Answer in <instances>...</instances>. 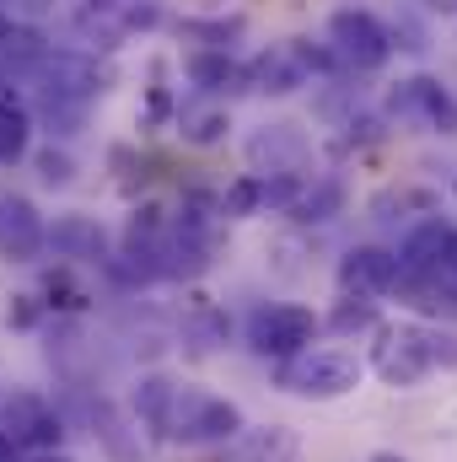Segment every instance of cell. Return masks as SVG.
Masks as SVG:
<instances>
[{
    "label": "cell",
    "instance_id": "obj_1",
    "mask_svg": "<svg viewBox=\"0 0 457 462\" xmlns=\"http://www.w3.org/2000/svg\"><path fill=\"white\" fill-rule=\"evenodd\" d=\"M340 60L329 54V43H307V38H285V43H269L247 60V92H264V97H291L302 92L307 81L318 76H334Z\"/></svg>",
    "mask_w": 457,
    "mask_h": 462
},
{
    "label": "cell",
    "instance_id": "obj_2",
    "mask_svg": "<svg viewBox=\"0 0 457 462\" xmlns=\"http://www.w3.org/2000/svg\"><path fill=\"white\" fill-rule=\"evenodd\" d=\"M247 430V420H242V409L221 398V393H210V387H178V398H173V420H167V441H178V447H227Z\"/></svg>",
    "mask_w": 457,
    "mask_h": 462
},
{
    "label": "cell",
    "instance_id": "obj_3",
    "mask_svg": "<svg viewBox=\"0 0 457 462\" xmlns=\"http://www.w3.org/2000/svg\"><path fill=\"white\" fill-rule=\"evenodd\" d=\"M360 376H366V360H355L350 349H302L291 360H275V382L312 403H334L344 393H355Z\"/></svg>",
    "mask_w": 457,
    "mask_h": 462
},
{
    "label": "cell",
    "instance_id": "obj_4",
    "mask_svg": "<svg viewBox=\"0 0 457 462\" xmlns=\"http://www.w3.org/2000/svg\"><path fill=\"white\" fill-rule=\"evenodd\" d=\"M38 87L43 103H76V108H92L108 87H114V70L92 54V49H49L43 65L27 76Z\"/></svg>",
    "mask_w": 457,
    "mask_h": 462
},
{
    "label": "cell",
    "instance_id": "obj_5",
    "mask_svg": "<svg viewBox=\"0 0 457 462\" xmlns=\"http://www.w3.org/2000/svg\"><path fill=\"white\" fill-rule=\"evenodd\" d=\"M0 436L22 452V457H38V452H65V409L38 393V387H16L5 403H0Z\"/></svg>",
    "mask_w": 457,
    "mask_h": 462
},
{
    "label": "cell",
    "instance_id": "obj_6",
    "mask_svg": "<svg viewBox=\"0 0 457 462\" xmlns=\"http://www.w3.org/2000/svg\"><path fill=\"white\" fill-rule=\"evenodd\" d=\"M318 334H323V323L302 301H264L247 312V349L264 360H291V355L312 349Z\"/></svg>",
    "mask_w": 457,
    "mask_h": 462
},
{
    "label": "cell",
    "instance_id": "obj_7",
    "mask_svg": "<svg viewBox=\"0 0 457 462\" xmlns=\"http://www.w3.org/2000/svg\"><path fill=\"white\" fill-rule=\"evenodd\" d=\"M371 371L387 387H420L436 365H431V345H425V323H377L371 328Z\"/></svg>",
    "mask_w": 457,
    "mask_h": 462
},
{
    "label": "cell",
    "instance_id": "obj_8",
    "mask_svg": "<svg viewBox=\"0 0 457 462\" xmlns=\"http://www.w3.org/2000/svg\"><path fill=\"white\" fill-rule=\"evenodd\" d=\"M329 54L340 60V70L371 76V70H382L393 60V27H382L360 5H340L329 16Z\"/></svg>",
    "mask_w": 457,
    "mask_h": 462
},
{
    "label": "cell",
    "instance_id": "obj_9",
    "mask_svg": "<svg viewBox=\"0 0 457 462\" xmlns=\"http://www.w3.org/2000/svg\"><path fill=\"white\" fill-rule=\"evenodd\" d=\"M387 118L398 124H425L431 134H457V97L442 76H404L387 92Z\"/></svg>",
    "mask_w": 457,
    "mask_h": 462
},
{
    "label": "cell",
    "instance_id": "obj_10",
    "mask_svg": "<svg viewBox=\"0 0 457 462\" xmlns=\"http://www.w3.org/2000/svg\"><path fill=\"white\" fill-rule=\"evenodd\" d=\"M70 27L92 43V49H118L129 32L151 27V11L135 0H76L70 5Z\"/></svg>",
    "mask_w": 457,
    "mask_h": 462
},
{
    "label": "cell",
    "instance_id": "obj_11",
    "mask_svg": "<svg viewBox=\"0 0 457 462\" xmlns=\"http://www.w3.org/2000/svg\"><path fill=\"white\" fill-rule=\"evenodd\" d=\"M43 216L27 194L16 189H0V258L5 263H38L49 247H43Z\"/></svg>",
    "mask_w": 457,
    "mask_h": 462
},
{
    "label": "cell",
    "instance_id": "obj_12",
    "mask_svg": "<svg viewBox=\"0 0 457 462\" xmlns=\"http://www.w3.org/2000/svg\"><path fill=\"white\" fill-rule=\"evenodd\" d=\"M340 291L344 296H371V301H382V296H393V285H398V253H387V247H350L340 258Z\"/></svg>",
    "mask_w": 457,
    "mask_h": 462
},
{
    "label": "cell",
    "instance_id": "obj_13",
    "mask_svg": "<svg viewBox=\"0 0 457 462\" xmlns=\"http://www.w3.org/2000/svg\"><path fill=\"white\" fill-rule=\"evenodd\" d=\"M43 247H49L54 258H65V263H98V269L114 258L108 231L98 226L92 216H54V221L43 226Z\"/></svg>",
    "mask_w": 457,
    "mask_h": 462
},
{
    "label": "cell",
    "instance_id": "obj_14",
    "mask_svg": "<svg viewBox=\"0 0 457 462\" xmlns=\"http://www.w3.org/2000/svg\"><path fill=\"white\" fill-rule=\"evenodd\" d=\"M70 398L81 403V425H87V436H92V441H103V452H108V457H114V462H140V430H129V420L118 414L108 398H98V403H92V398H87V387H76Z\"/></svg>",
    "mask_w": 457,
    "mask_h": 462
},
{
    "label": "cell",
    "instance_id": "obj_15",
    "mask_svg": "<svg viewBox=\"0 0 457 462\" xmlns=\"http://www.w3.org/2000/svg\"><path fill=\"white\" fill-rule=\"evenodd\" d=\"M307 156H312V145H307V134H302L296 124H264V129L247 140L253 172H302Z\"/></svg>",
    "mask_w": 457,
    "mask_h": 462
},
{
    "label": "cell",
    "instance_id": "obj_16",
    "mask_svg": "<svg viewBox=\"0 0 457 462\" xmlns=\"http://www.w3.org/2000/svg\"><path fill=\"white\" fill-rule=\"evenodd\" d=\"M173 398H178V382L162 376V371H145L129 393V425L145 430L151 441H167V420H173Z\"/></svg>",
    "mask_w": 457,
    "mask_h": 462
},
{
    "label": "cell",
    "instance_id": "obj_17",
    "mask_svg": "<svg viewBox=\"0 0 457 462\" xmlns=\"http://www.w3.org/2000/svg\"><path fill=\"white\" fill-rule=\"evenodd\" d=\"M183 76H189L194 92H205V97L247 92V65L231 60V49H194V54L183 60Z\"/></svg>",
    "mask_w": 457,
    "mask_h": 462
},
{
    "label": "cell",
    "instance_id": "obj_18",
    "mask_svg": "<svg viewBox=\"0 0 457 462\" xmlns=\"http://www.w3.org/2000/svg\"><path fill=\"white\" fill-rule=\"evenodd\" d=\"M33 108H27V97L16 92V87H0V167H16V162H27V151H33Z\"/></svg>",
    "mask_w": 457,
    "mask_h": 462
},
{
    "label": "cell",
    "instance_id": "obj_19",
    "mask_svg": "<svg viewBox=\"0 0 457 462\" xmlns=\"http://www.w3.org/2000/svg\"><path fill=\"white\" fill-rule=\"evenodd\" d=\"M38 301H43L49 318H81L98 296H92V285L76 280L70 263H54V269H43V280H38Z\"/></svg>",
    "mask_w": 457,
    "mask_h": 462
},
{
    "label": "cell",
    "instance_id": "obj_20",
    "mask_svg": "<svg viewBox=\"0 0 457 462\" xmlns=\"http://www.w3.org/2000/svg\"><path fill=\"white\" fill-rule=\"evenodd\" d=\"M452 231L457 226H447V221H420V226L398 242V274H431V269L447 258Z\"/></svg>",
    "mask_w": 457,
    "mask_h": 462
},
{
    "label": "cell",
    "instance_id": "obj_21",
    "mask_svg": "<svg viewBox=\"0 0 457 462\" xmlns=\"http://www.w3.org/2000/svg\"><path fill=\"white\" fill-rule=\"evenodd\" d=\"M227 462H302V436L285 425H264V430H242Z\"/></svg>",
    "mask_w": 457,
    "mask_h": 462
},
{
    "label": "cell",
    "instance_id": "obj_22",
    "mask_svg": "<svg viewBox=\"0 0 457 462\" xmlns=\"http://www.w3.org/2000/svg\"><path fill=\"white\" fill-rule=\"evenodd\" d=\"M49 49H54V43H49L33 22H16L11 38H5V49H0V81H27V76L43 65Z\"/></svg>",
    "mask_w": 457,
    "mask_h": 462
},
{
    "label": "cell",
    "instance_id": "obj_23",
    "mask_svg": "<svg viewBox=\"0 0 457 462\" xmlns=\"http://www.w3.org/2000/svg\"><path fill=\"white\" fill-rule=\"evenodd\" d=\"M344 210V189H340V178H312V183H302V194L291 199V221L296 226H323V221H334Z\"/></svg>",
    "mask_w": 457,
    "mask_h": 462
},
{
    "label": "cell",
    "instance_id": "obj_24",
    "mask_svg": "<svg viewBox=\"0 0 457 462\" xmlns=\"http://www.w3.org/2000/svg\"><path fill=\"white\" fill-rule=\"evenodd\" d=\"M227 334H231L227 312H221L210 296L189 291V301H183V339L194 349H216V345H227Z\"/></svg>",
    "mask_w": 457,
    "mask_h": 462
},
{
    "label": "cell",
    "instance_id": "obj_25",
    "mask_svg": "<svg viewBox=\"0 0 457 462\" xmlns=\"http://www.w3.org/2000/svg\"><path fill=\"white\" fill-rule=\"evenodd\" d=\"M173 124H178V134H183L189 145H221V140H227V129H231V114L216 103V97H205V103L178 108Z\"/></svg>",
    "mask_w": 457,
    "mask_h": 462
},
{
    "label": "cell",
    "instance_id": "obj_26",
    "mask_svg": "<svg viewBox=\"0 0 457 462\" xmlns=\"http://www.w3.org/2000/svg\"><path fill=\"white\" fill-rule=\"evenodd\" d=\"M334 339H355V334H371L377 323H382V307L371 301V296H344L340 291V301H334V312L329 318H318Z\"/></svg>",
    "mask_w": 457,
    "mask_h": 462
},
{
    "label": "cell",
    "instance_id": "obj_27",
    "mask_svg": "<svg viewBox=\"0 0 457 462\" xmlns=\"http://www.w3.org/2000/svg\"><path fill=\"white\" fill-rule=\"evenodd\" d=\"M371 210H377V221H398V216H431L436 210V194L431 189H387V194H377L371 199Z\"/></svg>",
    "mask_w": 457,
    "mask_h": 462
},
{
    "label": "cell",
    "instance_id": "obj_28",
    "mask_svg": "<svg viewBox=\"0 0 457 462\" xmlns=\"http://www.w3.org/2000/svg\"><path fill=\"white\" fill-rule=\"evenodd\" d=\"M216 199H221V216H227V221L264 216V183H258V172H242L227 194H216Z\"/></svg>",
    "mask_w": 457,
    "mask_h": 462
},
{
    "label": "cell",
    "instance_id": "obj_29",
    "mask_svg": "<svg viewBox=\"0 0 457 462\" xmlns=\"http://www.w3.org/2000/svg\"><path fill=\"white\" fill-rule=\"evenodd\" d=\"M33 156V172L43 189H70L76 183V156L65 145H43V151H27Z\"/></svg>",
    "mask_w": 457,
    "mask_h": 462
},
{
    "label": "cell",
    "instance_id": "obj_30",
    "mask_svg": "<svg viewBox=\"0 0 457 462\" xmlns=\"http://www.w3.org/2000/svg\"><path fill=\"white\" fill-rule=\"evenodd\" d=\"M178 38H194L205 49H231L242 38V16H216V22H178Z\"/></svg>",
    "mask_w": 457,
    "mask_h": 462
},
{
    "label": "cell",
    "instance_id": "obj_31",
    "mask_svg": "<svg viewBox=\"0 0 457 462\" xmlns=\"http://www.w3.org/2000/svg\"><path fill=\"white\" fill-rule=\"evenodd\" d=\"M425 345L436 371H457V323H425Z\"/></svg>",
    "mask_w": 457,
    "mask_h": 462
},
{
    "label": "cell",
    "instance_id": "obj_32",
    "mask_svg": "<svg viewBox=\"0 0 457 462\" xmlns=\"http://www.w3.org/2000/svg\"><path fill=\"white\" fill-rule=\"evenodd\" d=\"M43 318H49V312H43L38 291H22V296H11V307H5V328H16V334H33Z\"/></svg>",
    "mask_w": 457,
    "mask_h": 462
},
{
    "label": "cell",
    "instance_id": "obj_33",
    "mask_svg": "<svg viewBox=\"0 0 457 462\" xmlns=\"http://www.w3.org/2000/svg\"><path fill=\"white\" fill-rule=\"evenodd\" d=\"M431 274H436V280L447 285V296L457 301V231H452V242H447V258H442V263H436Z\"/></svg>",
    "mask_w": 457,
    "mask_h": 462
},
{
    "label": "cell",
    "instance_id": "obj_34",
    "mask_svg": "<svg viewBox=\"0 0 457 462\" xmlns=\"http://www.w3.org/2000/svg\"><path fill=\"white\" fill-rule=\"evenodd\" d=\"M49 5H54V0H0L5 16H43Z\"/></svg>",
    "mask_w": 457,
    "mask_h": 462
},
{
    "label": "cell",
    "instance_id": "obj_35",
    "mask_svg": "<svg viewBox=\"0 0 457 462\" xmlns=\"http://www.w3.org/2000/svg\"><path fill=\"white\" fill-rule=\"evenodd\" d=\"M11 27H16V16H5V11H0V49H5V38H11Z\"/></svg>",
    "mask_w": 457,
    "mask_h": 462
},
{
    "label": "cell",
    "instance_id": "obj_36",
    "mask_svg": "<svg viewBox=\"0 0 457 462\" xmlns=\"http://www.w3.org/2000/svg\"><path fill=\"white\" fill-rule=\"evenodd\" d=\"M366 462H409V457H398V452H371Z\"/></svg>",
    "mask_w": 457,
    "mask_h": 462
},
{
    "label": "cell",
    "instance_id": "obj_37",
    "mask_svg": "<svg viewBox=\"0 0 457 462\" xmlns=\"http://www.w3.org/2000/svg\"><path fill=\"white\" fill-rule=\"evenodd\" d=\"M27 462H70L65 452H38V457H27Z\"/></svg>",
    "mask_w": 457,
    "mask_h": 462
},
{
    "label": "cell",
    "instance_id": "obj_38",
    "mask_svg": "<svg viewBox=\"0 0 457 462\" xmlns=\"http://www.w3.org/2000/svg\"><path fill=\"white\" fill-rule=\"evenodd\" d=\"M431 5H447V11H457V0H431Z\"/></svg>",
    "mask_w": 457,
    "mask_h": 462
},
{
    "label": "cell",
    "instance_id": "obj_39",
    "mask_svg": "<svg viewBox=\"0 0 457 462\" xmlns=\"http://www.w3.org/2000/svg\"><path fill=\"white\" fill-rule=\"evenodd\" d=\"M452 194H457V183H452Z\"/></svg>",
    "mask_w": 457,
    "mask_h": 462
}]
</instances>
